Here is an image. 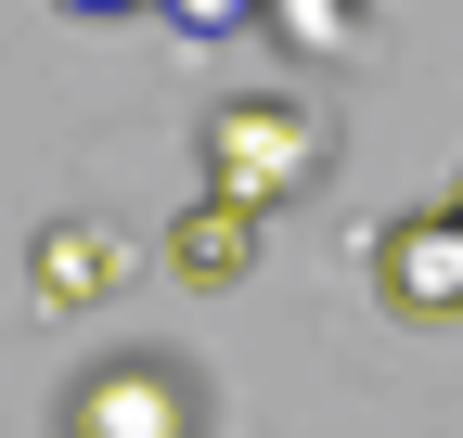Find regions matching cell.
<instances>
[{"mask_svg":"<svg viewBox=\"0 0 463 438\" xmlns=\"http://www.w3.org/2000/svg\"><path fill=\"white\" fill-rule=\"evenodd\" d=\"M322 155H335V129L309 117V103H283V90H258V103H219L206 117V194H232V206H283V194H309L322 181Z\"/></svg>","mask_w":463,"mask_h":438,"instance_id":"1","label":"cell"},{"mask_svg":"<svg viewBox=\"0 0 463 438\" xmlns=\"http://www.w3.org/2000/svg\"><path fill=\"white\" fill-rule=\"evenodd\" d=\"M65 438H194V387H181V361H90L78 387H65Z\"/></svg>","mask_w":463,"mask_h":438,"instance_id":"2","label":"cell"},{"mask_svg":"<svg viewBox=\"0 0 463 438\" xmlns=\"http://www.w3.org/2000/svg\"><path fill=\"white\" fill-rule=\"evenodd\" d=\"M373 297L399 322H463V206H412L373 245Z\"/></svg>","mask_w":463,"mask_h":438,"instance_id":"3","label":"cell"},{"mask_svg":"<svg viewBox=\"0 0 463 438\" xmlns=\"http://www.w3.org/2000/svg\"><path fill=\"white\" fill-rule=\"evenodd\" d=\"M26 284H39L52 309H90V297L129 284V233H103V219H52L39 258H26Z\"/></svg>","mask_w":463,"mask_h":438,"instance_id":"4","label":"cell"},{"mask_svg":"<svg viewBox=\"0 0 463 438\" xmlns=\"http://www.w3.org/2000/svg\"><path fill=\"white\" fill-rule=\"evenodd\" d=\"M167 271H181V284H245L258 271V206H232V194H194L181 206V233H167Z\"/></svg>","mask_w":463,"mask_h":438,"instance_id":"5","label":"cell"},{"mask_svg":"<svg viewBox=\"0 0 463 438\" xmlns=\"http://www.w3.org/2000/svg\"><path fill=\"white\" fill-rule=\"evenodd\" d=\"M270 26L297 52H347V39H361V0H270Z\"/></svg>","mask_w":463,"mask_h":438,"instance_id":"6","label":"cell"},{"mask_svg":"<svg viewBox=\"0 0 463 438\" xmlns=\"http://www.w3.org/2000/svg\"><path fill=\"white\" fill-rule=\"evenodd\" d=\"M167 26H194V39H232V26H270V0H155Z\"/></svg>","mask_w":463,"mask_h":438,"instance_id":"7","label":"cell"},{"mask_svg":"<svg viewBox=\"0 0 463 438\" xmlns=\"http://www.w3.org/2000/svg\"><path fill=\"white\" fill-rule=\"evenodd\" d=\"M65 14H129V0H65Z\"/></svg>","mask_w":463,"mask_h":438,"instance_id":"8","label":"cell"},{"mask_svg":"<svg viewBox=\"0 0 463 438\" xmlns=\"http://www.w3.org/2000/svg\"><path fill=\"white\" fill-rule=\"evenodd\" d=\"M450 206H463V194H450Z\"/></svg>","mask_w":463,"mask_h":438,"instance_id":"9","label":"cell"}]
</instances>
